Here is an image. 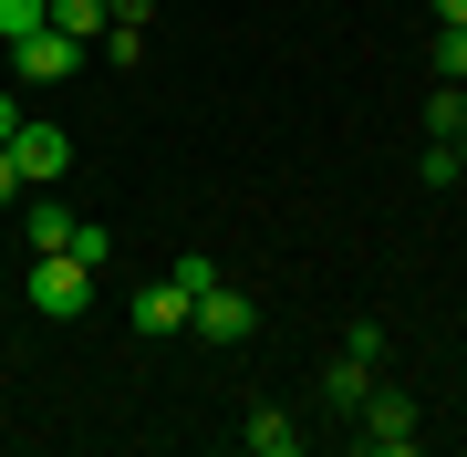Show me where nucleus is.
I'll use <instances>...</instances> for the list:
<instances>
[{"label":"nucleus","mask_w":467,"mask_h":457,"mask_svg":"<svg viewBox=\"0 0 467 457\" xmlns=\"http://www.w3.org/2000/svg\"><path fill=\"white\" fill-rule=\"evenodd\" d=\"M198 333H208V343H250V291L208 281V291H198Z\"/></svg>","instance_id":"nucleus-6"},{"label":"nucleus","mask_w":467,"mask_h":457,"mask_svg":"<svg viewBox=\"0 0 467 457\" xmlns=\"http://www.w3.org/2000/svg\"><path fill=\"white\" fill-rule=\"evenodd\" d=\"M11 167L32 177V187H52V177L73 167V136H63V125H42V115H21V125H11Z\"/></svg>","instance_id":"nucleus-3"},{"label":"nucleus","mask_w":467,"mask_h":457,"mask_svg":"<svg viewBox=\"0 0 467 457\" xmlns=\"http://www.w3.org/2000/svg\"><path fill=\"white\" fill-rule=\"evenodd\" d=\"M73 229H84V219H73L63 198H32V208H21V239H32V250H73Z\"/></svg>","instance_id":"nucleus-7"},{"label":"nucleus","mask_w":467,"mask_h":457,"mask_svg":"<svg viewBox=\"0 0 467 457\" xmlns=\"http://www.w3.org/2000/svg\"><path fill=\"white\" fill-rule=\"evenodd\" d=\"M11 125H21V104H11V94H0V146H11Z\"/></svg>","instance_id":"nucleus-17"},{"label":"nucleus","mask_w":467,"mask_h":457,"mask_svg":"<svg viewBox=\"0 0 467 457\" xmlns=\"http://www.w3.org/2000/svg\"><path fill=\"white\" fill-rule=\"evenodd\" d=\"M436 21H447V32H467V0H436Z\"/></svg>","instance_id":"nucleus-16"},{"label":"nucleus","mask_w":467,"mask_h":457,"mask_svg":"<svg viewBox=\"0 0 467 457\" xmlns=\"http://www.w3.org/2000/svg\"><path fill=\"white\" fill-rule=\"evenodd\" d=\"M416 125H426L436 146H447V136H467V84H447V73H436V94H426V115H416Z\"/></svg>","instance_id":"nucleus-9"},{"label":"nucleus","mask_w":467,"mask_h":457,"mask_svg":"<svg viewBox=\"0 0 467 457\" xmlns=\"http://www.w3.org/2000/svg\"><path fill=\"white\" fill-rule=\"evenodd\" d=\"M21 187H32V177H21V167H11V146H0V198H21Z\"/></svg>","instance_id":"nucleus-15"},{"label":"nucleus","mask_w":467,"mask_h":457,"mask_svg":"<svg viewBox=\"0 0 467 457\" xmlns=\"http://www.w3.org/2000/svg\"><path fill=\"white\" fill-rule=\"evenodd\" d=\"M52 21V0H0V42H21V32H42Z\"/></svg>","instance_id":"nucleus-12"},{"label":"nucleus","mask_w":467,"mask_h":457,"mask_svg":"<svg viewBox=\"0 0 467 457\" xmlns=\"http://www.w3.org/2000/svg\"><path fill=\"white\" fill-rule=\"evenodd\" d=\"M364 457H416V395H364Z\"/></svg>","instance_id":"nucleus-2"},{"label":"nucleus","mask_w":467,"mask_h":457,"mask_svg":"<svg viewBox=\"0 0 467 457\" xmlns=\"http://www.w3.org/2000/svg\"><path fill=\"white\" fill-rule=\"evenodd\" d=\"M11 63H21V84H63V73H84V42L42 21V32H21V42H11Z\"/></svg>","instance_id":"nucleus-4"},{"label":"nucleus","mask_w":467,"mask_h":457,"mask_svg":"<svg viewBox=\"0 0 467 457\" xmlns=\"http://www.w3.org/2000/svg\"><path fill=\"white\" fill-rule=\"evenodd\" d=\"M364 395H374V364H322V406H333V416H353V406H364Z\"/></svg>","instance_id":"nucleus-8"},{"label":"nucleus","mask_w":467,"mask_h":457,"mask_svg":"<svg viewBox=\"0 0 467 457\" xmlns=\"http://www.w3.org/2000/svg\"><path fill=\"white\" fill-rule=\"evenodd\" d=\"M447 146H457V177H467V136H447Z\"/></svg>","instance_id":"nucleus-18"},{"label":"nucleus","mask_w":467,"mask_h":457,"mask_svg":"<svg viewBox=\"0 0 467 457\" xmlns=\"http://www.w3.org/2000/svg\"><path fill=\"white\" fill-rule=\"evenodd\" d=\"M104 21H125V32H146V21H156V0H104Z\"/></svg>","instance_id":"nucleus-14"},{"label":"nucleus","mask_w":467,"mask_h":457,"mask_svg":"<svg viewBox=\"0 0 467 457\" xmlns=\"http://www.w3.org/2000/svg\"><path fill=\"white\" fill-rule=\"evenodd\" d=\"M32 312L42 322H84L94 312V271L73 250H32Z\"/></svg>","instance_id":"nucleus-1"},{"label":"nucleus","mask_w":467,"mask_h":457,"mask_svg":"<svg viewBox=\"0 0 467 457\" xmlns=\"http://www.w3.org/2000/svg\"><path fill=\"white\" fill-rule=\"evenodd\" d=\"M187 322H198V291H187L177 271H167V281H146V291H135V333H187Z\"/></svg>","instance_id":"nucleus-5"},{"label":"nucleus","mask_w":467,"mask_h":457,"mask_svg":"<svg viewBox=\"0 0 467 457\" xmlns=\"http://www.w3.org/2000/svg\"><path fill=\"white\" fill-rule=\"evenodd\" d=\"M52 32H73V42L104 32V0H52Z\"/></svg>","instance_id":"nucleus-11"},{"label":"nucleus","mask_w":467,"mask_h":457,"mask_svg":"<svg viewBox=\"0 0 467 457\" xmlns=\"http://www.w3.org/2000/svg\"><path fill=\"white\" fill-rule=\"evenodd\" d=\"M436 73H447V84H467V32H447V21H436Z\"/></svg>","instance_id":"nucleus-13"},{"label":"nucleus","mask_w":467,"mask_h":457,"mask_svg":"<svg viewBox=\"0 0 467 457\" xmlns=\"http://www.w3.org/2000/svg\"><path fill=\"white\" fill-rule=\"evenodd\" d=\"M250 457H301V426H291L281 406H260V416H250Z\"/></svg>","instance_id":"nucleus-10"}]
</instances>
